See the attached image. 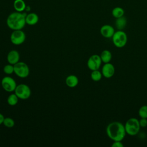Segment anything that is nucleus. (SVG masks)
I'll use <instances>...</instances> for the list:
<instances>
[{
    "label": "nucleus",
    "mask_w": 147,
    "mask_h": 147,
    "mask_svg": "<svg viewBox=\"0 0 147 147\" xmlns=\"http://www.w3.org/2000/svg\"><path fill=\"white\" fill-rule=\"evenodd\" d=\"M106 131L109 138L114 141H122L126 134L124 125L117 121L109 123L106 129Z\"/></svg>",
    "instance_id": "f257e3e1"
},
{
    "label": "nucleus",
    "mask_w": 147,
    "mask_h": 147,
    "mask_svg": "<svg viewBox=\"0 0 147 147\" xmlns=\"http://www.w3.org/2000/svg\"><path fill=\"white\" fill-rule=\"evenodd\" d=\"M26 13L14 11L10 14L6 20L7 26L11 30L22 29L26 24L25 17Z\"/></svg>",
    "instance_id": "f03ea898"
},
{
    "label": "nucleus",
    "mask_w": 147,
    "mask_h": 147,
    "mask_svg": "<svg viewBox=\"0 0 147 147\" xmlns=\"http://www.w3.org/2000/svg\"><path fill=\"white\" fill-rule=\"evenodd\" d=\"M126 134L133 136L137 135L140 129L139 120L136 118H130L127 120L124 125Z\"/></svg>",
    "instance_id": "7ed1b4c3"
},
{
    "label": "nucleus",
    "mask_w": 147,
    "mask_h": 147,
    "mask_svg": "<svg viewBox=\"0 0 147 147\" xmlns=\"http://www.w3.org/2000/svg\"><path fill=\"white\" fill-rule=\"evenodd\" d=\"M112 41L116 47L119 48H123L127 43V34L122 30H118L114 33L112 37Z\"/></svg>",
    "instance_id": "20e7f679"
},
{
    "label": "nucleus",
    "mask_w": 147,
    "mask_h": 147,
    "mask_svg": "<svg viewBox=\"0 0 147 147\" xmlns=\"http://www.w3.org/2000/svg\"><path fill=\"white\" fill-rule=\"evenodd\" d=\"M14 72L17 76L21 78H25L29 76L30 70L28 65L25 63L18 61L14 65Z\"/></svg>",
    "instance_id": "39448f33"
},
{
    "label": "nucleus",
    "mask_w": 147,
    "mask_h": 147,
    "mask_svg": "<svg viewBox=\"0 0 147 147\" xmlns=\"http://www.w3.org/2000/svg\"><path fill=\"white\" fill-rule=\"evenodd\" d=\"M14 93L21 99H27L31 95V90L30 87L25 84H20L17 86Z\"/></svg>",
    "instance_id": "423d86ee"
},
{
    "label": "nucleus",
    "mask_w": 147,
    "mask_h": 147,
    "mask_svg": "<svg viewBox=\"0 0 147 147\" xmlns=\"http://www.w3.org/2000/svg\"><path fill=\"white\" fill-rule=\"evenodd\" d=\"M10 38L12 44L19 45L24 42L26 39V35L22 29L14 30L11 33Z\"/></svg>",
    "instance_id": "0eeeda50"
},
{
    "label": "nucleus",
    "mask_w": 147,
    "mask_h": 147,
    "mask_svg": "<svg viewBox=\"0 0 147 147\" xmlns=\"http://www.w3.org/2000/svg\"><path fill=\"white\" fill-rule=\"evenodd\" d=\"M1 85L3 89L9 92L14 91L17 86L16 80L9 76H5L2 78L1 80Z\"/></svg>",
    "instance_id": "6e6552de"
},
{
    "label": "nucleus",
    "mask_w": 147,
    "mask_h": 147,
    "mask_svg": "<svg viewBox=\"0 0 147 147\" xmlns=\"http://www.w3.org/2000/svg\"><path fill=\"white\" fill-rule=\"evenodd\" d=\"M102 60L100 57L98 55H92L88 59L87 62V65L88 68L91 70H96L99 69L100 67L102 64Z\"/></svg>",
    "instance_id": "1a4fd4ad"
},
{
    "label": "nucleus",
    "mask_w": 147,
    "mask_h": 147,
    "mask_svg": "<svg viewBox=\"0 0 147 147\" xmlns=\"http://www.w3.org/2000/svg\"><path fill=\"white\" fill-rule=\"evenodd\" d=\"M102 75L106 78H110L115 74V67L110 63H105L102 68Z\"/></svg>",
    "instance_id": "9d476101"
},
{
    "label": "nucleus",
    "mask_w": 147,
    "mask_h": 147,
    "mask_svg": "<svg viewBox=\"0 0 147 147\" xmlns=\"http://www.w3.org/2000/svg\"><path fill=\"white\" fill-rule=\"evenodd\" d=\"M100 33L101 35L106 38H112L115 33L114 28L110 25L106 24L103 25L100 29Z\"/></svg>",
    "instance_id": "9b49d317"
},
{
    "label": "nucleus",
    "mask_w": 147,
    "mask_h": 147,
    "mask_svg": "<svg viewBox=\"0 0 147 147\" xmlns=\"http://www.w3.org/2000/svg\"><path fill=\"white\" fill-rule=\"evenodd\" d=\"M20 53L16 50H11L7 55V60L9 64L14 65L19 61Z\"/></svg>",
    "instance_id": "f8f14e48"
},
{
    "label": "nucleus",
    "mask_w": 147,
    "mask_h": 147,
    "mask_svg": "<svg viewBox=\"0 0 147 147\" xmlns=\"http://www.w3.org/2000/svg\"><path fill=\"white\" fill-rule=\"evenodd\" d=\"M79 83V79L75 75H68L65 79L66 85L70 88H74L77 86Z\"/></svg>",
    "instance_id": "ddd939ff"
},
{
    "label": "nucleus",
    "mask_w": 147,
    "mask_h": 147,
    "mask_svg": "<svg viewBox=\"0 0 147 147\" xmlns=\"http://www.w3.org/2000/svg\"><path fill=\"white\" fill-rule=\"evenodd\" d=\"M38 15L34 13H30L26 14L25 17L26 24L29 25H36L38 22Z\"/></svg>",
    "instance_id": "4468645a"
},
{
    "label": "nucleus",
    "mask_w": 147,
    "mask_h": 147,
    "mask_svg": "<svg viewBox=\"0 0 147 147\" xmlns=\"http://www.w3.org/2000/svg\"><path fill=\"white\" fill-rule=\"evenodd\" d=\"M13 7L16 11L23 12L26 7V5L24 0H14Z\"/></svg>",
    "instance_id": "2eb2a0df"
},
{
    "label": "nucleus",
    "mask_w": 147,
    "mask_h": 147,
    "mask_svg": "<svg viewBox=\"0 0 147 147\" xmlns=\"http://www.w3.org/2000/svg\"><path fill=\"white\" fill-rule=\"evenodd\" d=\"M99 56L100 57L102 61L104 63H110L112 59V54L111 52L107 49L103 50Z\"/></svg>",
    "instance_id": "dca6fc26"
},
{
    "label": "nucleus",
    "mask_w": 147,
    "mask_h": 147,
    "mask_svg": "<svg viewBox=\"0 0 147 147\" xmlns=\"http://www.w3.org/2000/svg\"><path fill=\"white\" fill-rule=\"evenodd\" d=\"M126 24H127V20L126 17H124V16L121 17L116 18V20L115 22V26L118 30H122L123 29H124L126 25Z\"/></svg>",
    "instance_id": "f3484780"
},
{
    "label": "nucleus",
    "mask_w": 147,
    "mask_h": 147,
    "mask_svg": "<svg viewBox=\"0 0 147 147\" xmlns=\"http://www.w3.org/2000/svg\"><path fill=\"white\" fill-rule=\"evenodd\" d=\"M111 14H112V16L114 18H119V17H121L124 16L125 10L122 7L117 6V7H114L112 10Z\"/></svg>",
    "instance_id": "a211bd4d"
},
{
    "label": "nucleus",
    "mask_w": 147,
    "mask_h": 147,
    "mask_svg": "<svg viewBox=\"0 0 147 147\" xmlns=\"http://www.w3.org/2000/svg\"><path fill=\"white\" fill-rule=\"evenodd\" d=\"M18 98L15 93L9 95L7 98V102L10 106H15L18 102Z\"/></svg>",
    "instance_id": "6ab92c4d"
},
{
    "label": "nucleus",
    "mask_w": 147,
    "mask_h": 147,
    "mask_svg": "<svg viewBox=\"0 0 147 147\" xmlns=\"http://www.w3.org/2000/svg\"><path fill=\"white\" fill-rule=\"evenodd\" d=\"M91 78L94 82H98L101 80L102 78V74L98 69L92 71L91 73Z\"/></svg>",
    "instance_id": "aec40b11"
},
{
    "label": "nucleus",
    "mask_w": 147,
    "mask_h": 147,
    "mask_svg": "<svg viewBox=\"0 0 147 147\" xmlns=\"http://www.w3.org/2000/svg\"><path fill=\"white\" fill-rule=\"evenodd\" d=\"M3 124L5 126L8 128H11L14 126L15 122L13 118L10 117H6L4 118Z\"/></svg>",
    "instance_id": "412c9836"
},
{
    "label": "nucleus",
    "mask_w": 147,
    "mask_h": 147,
    "mask_svg": "<svg viewBox=\"0 0 147 147\" xmlns=\"http://www.w3.org/2000/svg\"><path fill=\"white\" fill-rule=\"evenodd\" d=\"M3 71L6 75H11L14 72V65L9 64L4 66Z\"/></svg>",
    "instance_id": "4be33fe9"
},
{
    "label": "nucleus",
    "mask_w": 147,
    "mask_h": 147,
    "mask_svg": "<svg viewBox=\"0 0 147 147\" xmlns=\"http://www.w3.org/2000/svg\"><path fill=\"white\" fill-rule=\"evenodd\" d=\"M138 114L141 118H147V105L142 106L139 109Z\"/></svg>",
    "instance_id": "5701e85b"
},
{
    "label": "nucleus",
    "mask_w": 147,
    "mask_h": 147,
    "mask_svg": "<svg viewBox=\"0 0 147 147\" xmlns=\"http://www.w3.org/2000/svg\"><path fill=\"white\" fill-rule=\"evenodd\" d=\"M140 125L142 127H145L147 126V118H141V119L139 121Z\"/></svg>",
    "instance_id": "b1692460"
},
{
    "label": "nucleus",
    "mask_w": 147,
    "mask_h": 147,
    "mask_svg": "<svg viewBox=\"0 0 147 147\" xmlns=\"http://www.w3.org/2000/svg\"><path fill=\"white\" fill-rule=\"evenodd\" d=\"M112 147H123V144L122 143L121 141H115L111 145Z\"/></svg>",
    "instance_id": "393cba45"
},
{
    "label": "nucleus",
    "mask_w": 147,
    "mask_h": 147,
    "mask_svg": "<svg viewBox=\"0 0 147 147\" xmlns=\"http://www.w3.org/2000/svg\"><path fill=\"white\" fill-rule=\"evenodd\" d=\"M4 118H5V117H4V116L3 115V114H1V113H0V125L3 123Z\"/></svg>",
    "instance_id": "a878e982"
}]
</instances>
